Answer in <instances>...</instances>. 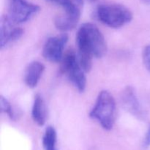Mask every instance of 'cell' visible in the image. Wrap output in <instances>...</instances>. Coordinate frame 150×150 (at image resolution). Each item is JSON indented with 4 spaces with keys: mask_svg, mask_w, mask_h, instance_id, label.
I'll list each match as a JSON object with an SVG mask.
<instances>
[{
    "mask_svg": "<svg viewBox=\"0 0 150 150\" xmlns=\"http://www.w3.org/2000/svg\"><path fill=\"white\" fill-rule=\"evenodd\" d=\"M79 50V61L85 73L90 71L92 58H101L107 51L104 36L95 24L85 23L80 27L76 35Z\"/></svg>",
    "mask_w": 150,
    "mask_h": 150,
    "instance_id": "6da1fadb",
    "label": "cell"
},
{
    "mask_svg": "<svg viewBox=\"0 0 150 150\" xmlns=\"http://www.w3.org/2000/svg\"><path fill=\"white\" fill-rule=\"evenodd\" d=\"M116 109V102L112 95L108 91H101L89 113V117L97 120L103 128L110 130L115 122Z\"/></svg>",
    "mask_w": 150,
    "mask_h": 150,
    "instance_id": "7a4b0ae2",
    "label": "cell"
},
{
    "mask_svg": "<svg viewBox=\"0 0 150 150\" xmlns=\"http://www.w3.org/2000/svg\"><path fill=\"white\" fill-rule=\"evenodd\" d=\"M96 13L98 20L111 28H120L133 19L130 10L121 4H102Z\"/></svg>",
    "mask_w": 150,
    "mask_h": 150,
    "instance_id": "3957f363",
    "label": "cell"
},
{
    "mask_svg": "<svg viewBox=\"0 0 150 150\" xmlns=\"http://www.w3.org/2000/svg\"><path fill=\"white\" fill-rule=\"evenodd\" d=\"M61 72L65 75L79 92H83L86 88V79L85 71L82 69L79 58L73 50H68L61 60Z\"/></svg>",
    "mask_w": 150,
    "mask_h": 150,
    "instance_id": "277c9868",
    "label": "cell"
},
{
    "mask_svg": "<svg viewBox=\"0 0 150 150\" xmlns=\"http://www.w3.org/2000/svg\"><path fill=\"white\" fill-rule=\"evenodd\" d=\"M7 16L16 23L26 21L40 10L39 6L26 0H7Z\"/></svg>",
    "mask_w": 150,
    "mask_h": 150,
    "instance_id": "5b68a950",
    "label": "cell"
},
{
    "mask_svg": "<svg viewBox=\"0 0 150 150\" xmlns=\"http://www.w3.org/2000/svg\"><path fill=\"white\" fill-rule=\"evenodd\" d=\"M68 40L66 34L49 38L45 42L42 49V56L48 61L58 62L63 57V51Z\"/></svg>",
    "mask_w": 150,
    "mask_h": 150,
    "instance_id": "8992f818",
    "label": "cell"
},
{
    "mask_svg": "<svg viewBox=\"0 0 150 150\" xmlns=\"http://www.w3.org/2000/svg\"><path fill=\"white\" fill-rule=\"evenodd\" d=\"M17 23H14L7 16H3L1 19V37L0 45L1 48L18 40L23 35V29L16 26Z\"/></svg>",
    "mask_w": 150,
    "mask_h": 150,
    "instance_id": "52a82bcc",
    "label": "cell"
},
{
    "mask_svg": "<svg viewBox=\"0 0 150 150\" xmlns=\"http://www.w3.org/2000/svg\"><path fill=\"white\" fill-rule=\"evenodd\" d=\"M121 100L123 106L130 114L136 117H142V108L133 88L126 87L122 92Z\"/></svg>",
    "mask_w": 150,
    "mask_h": 150,
    "instance_id": "ba28073f",
    "label": "cell"
},
{
    "mask_svg": "<svg viewBox=\"0 0 150 150\" xmlns=\"http://www.w3.org/2000/svg\"><path fill=\"white\" fill-rule=\"evenodd\" d=\"M45 70V66L40 62H32L26 69L24 73V81L26 84L30 88H35L38 85L42 73Z\"/></svg>",
    "mask_w": 150,
    "mask_h": 150,
    "instance_id": "9c48e42d",
    "label": "cell"
},
{
    "mask_svg": "<svg viewBox=\"0 0 150 150\" xmlns=\"http://www.w3.org/2000/svg\"><path fill=\"white\" fill-rule=\"evenodd\" d=\"M79 19H80V15L64 13L55 18L54 24L59 30L67 32V31L72 30L76 27Z\"/></svg>",
    "mask_w": 150,
    "mask_h": 150,
    "instance_id": "30bf717a",
    "label": "cell"
},
{
    "mask_svg": "<svg viewBox=\"0 0 150 150\" xmlns=\"http://www.w3.org/2000/svg\"><path fill=\"white\" fill-rule=\"evenodd\" d=\"M32 117L34 122L39 126H42L45 123L46 111L43 99L40 95H36L34 99L32 110Z\"/></svg>",
    "mask_w": 150,
    "mask_h": 150,
    "instance_id": "8fae6325",
    "label": "cell"
},
{
    "mask_svg": "<svg viewBox=\"0 0 150 150\" xmlns=\"http://www.w3.org/2000/svg\"><path fill=\"white\" fill-rule=\"evenodd\" d=\"M57 132L51 126L46 128L42 138V144L45 150H57Z\"/></svg>",
    "mask_w": 150,
    "mask_h": 150,
    "instance_id": "7c38bea8",
    "label": "cell"
},
{
    "mask_svg": "<svg viewBox=\"0 0 150 150\" xmlns=\"http://www.w3.org/2000/svg\"><path fill=\"white\" fill-rule=\"evenodd\" d=\"M54 4L59 6L63 9L64 13L72 15H80V7L76 6L70 0H46Z\"/></svg>",
    "mask_w": 150,
    "mask_h": 150,
    "instance_id": "4fadbf2b",
    "label": "cell"
},
{
    "mask_svg": "<svg viewBox=\"0 0 150 150\" xmlns=\"http://www.w3.org/2000/svg\"><path fill=\"white\" fill-rule=\"evenodd\" d=\"M0 105H1V111L5 113L11 120H15L16 116H15V113L12 108L11 104L3 96H1V98H0Z\"/></svg>",
    "mask_w": 150,
    "mask_h": 150,
    "instance_id": "5bb4252c",
    "label": "cell"
},
{
    "mask_svg": "<svg viewBox=\"0 0 150 150\" xmlns=\"http://www.w3.org/2000/svg\"><path fill=\"white\" fill-rule=\"evenodd\" d=\"M143 62L146 68L150 73V45L145 47L143 51Z\"/></svg>",
    "mask_w": 150,
    "mask_h": 150,
    "instance_id": "9a60e30c",
    "label": "cell"
},
{
    "mask_svg": "<svg viewBox=\"0 0 150 150\" xmlns=\"http://www.w3.org/2000/svg\"><path fill=\"white\" fill-rule=\"evenodd\" d=\"M144 146L145 147H148L150 146V127L146 133V136H145L144 141Z\"/></svg>",
    "mask_w": 150,
    "mask_h": 150,
    "instance_id": "2e32d148",
    "label": "cell"
},
{
    "mask_svg": "<svg viewBox=\"0 0 150 150\" xmlns=\"http://www.w3.org/2000/svg\"><path fill=\"white\" fill-rule=\"evenodd\" d=\"M70 1L74 3L76 6L80 7V8L82 7L83 4V0H70Z\"/></svg>",
    "mask_w": 150,
    "mask_h": 150,
    "instance_id": "e0dca14e",
    "label": "cell"
},
{
    "mask_svg": "<svg viewBox=\"0 0 150 150\" xmlns=\"http://www.w3.org/2000/svg\"><path fill=\"white\" fill-rule=\"evenodd\" d=\"M141 1H142V2L144 3L147 5H150V0H141Z\"/></svg>",
    "mask_w": 150,
    "mask_h": 150,
    "instance_id": "ac0fdd59",
    "label": "cell"
},
{
    "mask_svg": "<svg viewBox=\"0 0 150 150\" xmlns=\"http://www.w3.org/2000/svg\"><path fill=\"white\" fill-rule=\"evenodd\" d=\"M90 1H96V0H90Z\"/></svg>",
    "mask_w": 150,
    "mask_h": 150,
    "instance_id": "d6986e66",
    "label": "cell"
}]
</instances>
